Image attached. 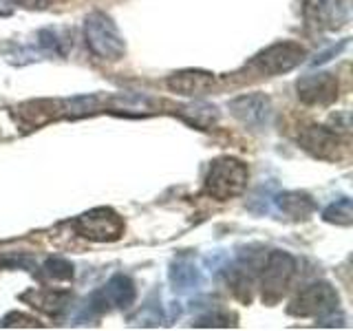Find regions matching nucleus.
<instances>
[{
  "label": "nucleus",
  "mask_w": 353,
  "mask_h": 331,
  "mask_svg": "<svg viewBox=\"0 0 353 331\" xmlns=\"http://www.w3.org/2000/svg\"><path fill=\"white\" fill-rule=\"evenodd\" d=\"M84 38H86V47L91 49V53L97 55L99 60L117 62L124 58L126 42L121 38L119 29L115 27V22L106 14H102V11H93V14L86 16Z\"/></svg>",
  "instance_id": "nucleus-1"
},
{
  "label": "nucleus",
  "mask_w": 353,
  "mask_h": 331,
  "mask_svg": "<svg viewBox=\"0 0 353 331\" xmlns=\"http://www.w3.org/2000/svg\"><path fill=\"white\" fill-rule=\"evenodd\" d=\"M250 170L248 166L234 157H219L210 163L205 177V194L216 201H228V199L239 197L248 185Z\"/></svg>",
  "instance_id": "nucleus-2"
},
{
  "label": "nucleus",
  "mask_w": 353,
  "mask_h": 331,
  "mask_svg": "<svg viewBox=\"0 0 353 331\" xmlns=\"http://www.w3.org/2000/svg\"><path fill=\"white\" fill-rule=\"evenodd\" d=\"M75 232L95 243H113L124 234V219L113 208H93L75 219Z\"/></svg>",
  "instance_id": "nucleus-3"
},
{
  "label": "nucleus",
  "mask_w": 353,
  "mask_h": 331,
  "mask_svg": "<svg viewBox=\"0 0 353 331\" xmlns=\"http://www.w3.org/2000/svg\"><path fill=\"white\" fill-rule=\"evenodd\" d=\"M296 274V259L292 254L274 250L268 254L263 265V276H261V292L265 303H276L281 301L283 294L287 292L292 279Z\"/></svg>",
  "instance_id": "nucleus-4"
},
{
  "label": "nucleus",
  "mask_w": 353,
  "mask_h": 331,
  "mask_svg": "<svg viewBox=\"0 0 353 331\" xmlns=\"http://www.w3.org/2000/svg\"><path fill=\"white\" fill-rule=\"evenodd\" d=\"M338 292L329 283H312L294 298L287 312L296 318H320L338 309Z\"/></svg>",
  "instance_id": "nucleus-5"
},
{
  "label": "nucleus",
  "mask_w": 353,
  "mask_h": 331,
  "mask_svg": "<svg viewBox=\"0 0 353 331\" xmlns=\"http://www.w3.org/2000/svg\"><path fill=\"white\" fill-rule=\"evenodd\" d=\"M307 51L296 42H276L254 55L252 66L265 75H281L296 69L305 60Z\"/></svg>",
  "instance_id": "nucleus-6"
},
{
  "label": "nucleus",
  "mask_w": 353,
  "mask_h": 331,
  "mask_svg": "<svg viewBox=\"0 0 353 331\" xmlns=\"http://www.w3.org/2000/svg\"><path fill=\"white\" fill-rule=\"evenodd\" d=\"M298 143L316 159L334 161L340 159L342 152H345V141L336 132V128L329 126H318V124L305 126L301 130V135H298Z\"/></svg>",
  "instance_id": "nucleus-7"
},
{
  "label": "nucleus",
  "mask_w": 353,
  "mask_h": 331,
  "mask_svg": "<svg viewBox=\"0 0 353 331\" xmlns=\"http://www.w3.org/2000/svg\"><path fill=\"white\" fill-rule=\"evenodd\" d=\"M296 93L307 106H327L338 97V77L327 71L309 73L296 82Z\"/></svg>",
  "instance_id": "nucleus-8"
},
{
  "label": "nucleus",
  "mask_w": 353,
  "mask_h": 331,
  "mask_svg": "<svg viewBox=\"0 0 353 331\" xmlns=\"http://www.w3.org/2000/svg\"><path fill=\"white\" fill-rule=\"evenodd\" d=\"M230 113L234 115L243 126L261 130L270 126L272 119V102L263 93H250L241 95L230 102Z\"/></svg>",
  "instance_id": "nucleus-9"
},
{
  "label": "nucleus",
  "mask_w": 353,
  "mask_h": 331,
  "mask_svg": "<svg viewBox=\"0 0 353 331\" xmlns=\"http://www.w3.org/2000/svg\"><path fill=\"white\" fill-rule=\"evenodd\" d=\"M305 18L318 29H338L347 22V9L340 0H309Z\"/></svg>",
  "instance_id": "nucleus-10"
},
{
  "label": "nucleus",
  "mask_w": 353,
  "mask_h": 331,
  "mask_svg": "<svg viewBox=\"0 0 353 331\" xmlns=\"http://www.w3.org/2000/svg\"><path fill=\"white\" fill-rule=\"evenodd\" d=\"M64 110L62 102H53V99H36V102H25L16 108V119L20 121L27 130L40 128L49 124L55 117H60Z\"/></svg>",
  "instance_id": "nucleus-11"
},
{
  "label": "nucleus",
  "mask_w": 353,
  "mask_h": 331,
  "mask_svg": "<svg viewBox=\"0 0 353 331\" xmlns=\"http://www.w3.org/2000/svg\"><path fill=\"white\" fill-rule=\"evenodd\" d=\"M165 84H168L172 93L194 97V95L208 93L210 88L214 86V75L201 69H185V71L172 73L168 80H165Z\"/></svg>",
  "instance_id": "nucleus-12"
},
{
  "label": "nucleus",
  "mask_w": 353,
  "mask_h": 331,
  "mask_svg": "<svg viewBox=\"0 0 353 331\" xmlns=\"http://www.w3.org/2000/svg\"><path fill=\"white\" fill-rule=\"evenodd\" d=\"M71 298V292L64 290H29L20 296V301L29 303L31 307H36L49 316H62L69 309Z\"/></svg>",
  "instance_id": "nucleus-13"
},
{
  "label": "nucleus",
  "mask_w": 353,
  "mask_h": 331,
  "mask_svg": "<svg viewBox=\"0 0 353 331\" xmlns=\"http://www.w3.org/2000/svg\"><path fill=\"white\" fill-rule=\"evenodd\" d=\"M104 301L110 303L113 307H119V309H126L135 303V283H132L126 274H115L113 279H110L104 287Z\"/></svg>",
  "instance_id": "nucleus-14"
},
{
  "label": "nucleus",
  "mask_w": 353,
  "mask_h": 331,
  "mask_svg": "<svg viewBox=\"0 0 353 331\" xmlns=\"http://www.w3.org/2000/svg\"><path fill=\"white\" fill-rule=\"evenodd\" d=\"M179 115L190 126L203 128V130L212 128L216 121H219V110H216V106L205 104V102H194L190 106H183Z\"/></svg>",
  "instance_id": "nucleus-15"
},
{
  "label": "nucleus",
  "mask_w": 353,
  "mask_h": 331,
  "mask_svg": "<svg viewBox=\"0 0 353 331\" xmlns=\"http://www.w3.org/2000/svg\"><path fill=\"white\" fill-rule=\"evenodd\" d=\"M279 205L281 210L292 219H305L314 212V201L312 197L305 192H285L279 197Z\"/></svg>",
  "instance_id": "nucleus-16"
},
{
  "label": "nucleus",
  "mask_w": 353,
  "mask_h": 331,
  "mask_svg": "<svg viewBox=\"0 0 353 331\" xmlns=\"http://www.w3.org/2000/svg\"><path fill=\"white\" fill-rule=\"evenodd\" d=\"M170 279H172L174 290H181V292L192 290V287L199 283V270L190 259H179L170 272Z\"/></svg>",
  "instance_id": "nucleus-17"
},
{
  "label": "nucleus",
  "mask_w": 353,
  "mask_h": 331,
  "mask_svg": "<svg viewBox=\"0 0 353 331\" xmlns=\"http://www.w3.org/2000/svg\"><path fill=\"white\" fill-rule=\"evenodd\" d=\"M42 274L47 276L49 281L53 283H69L73 281V265L66 261V259H60V257H53L49 261H44L42 265Z\"/></svg>",
  "instance_id": "nucleus-18"
},
{
  "label": "nucleus",
  "mask_w": 353,
  "mask_h": 331,
  "mask_svg": "<svg viewBox=\"0 0 353 331\" xmlns=\"http://www.w3.org/2000/svg\"><path fill=\"white\" fill-rule=\"evenodd\" d=\"M327 223H336V225H351L353 223V208H351V199H340V201L331 203L325 212H323Z\"/></svg>",
  "instance_id": "nucleus-19"
},
{
  "label": "nucleus",
  "mask_w": 353,
  "mask_h": 331,
  "mask_svg": "<svg viewBox=\"0 0 353 331\" xmlns=\"http://www.w3.org/2000/svg\"><path fill=\"white\" fill-rule=\"evenodd\" d=\"M0 327H5V329H14V327L36 329V327H42V323H40L38 318H33V316L20 314V312H11V314H7L3 320H0Z\"/></svg>",
  "instance_id": "nucleus-20"
},
{
  "label": "nucleus",
  "mask_w": 353,
  "mask_h": 331,
  "mask_svg": "<svg viewBox=\"0 0 353 331\" xmlns=\"http://www.w3.org/2000/svg\"><path fill=\"white\" fill-rule=\"evenodd\" d=\"M194 327H234V316H230L225 312H214V314H208V316H201V318H196Z\"/></svg>",
  "instance_id": "nucleus-21"
},
{
  "label": "nucleus",
  "mask_w": 353,
  "mask_h": 331,
  "mask_svg": "<svg viewBox=\"0 0 353 331\" xmlns=\"http://www.w3.org/2000/svg\"><path fill=\"white\" fill-rule=\"evenodd\" d=\"M14 3L22 9H29V11H40L47 7L51 0H14Z\"/></svg>",
  "instance_id": "nucleus-22"
}]
</instances>
